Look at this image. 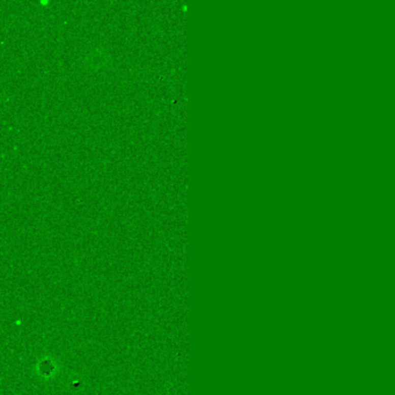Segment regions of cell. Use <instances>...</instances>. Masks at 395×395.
<instances>
[{
  "mask_svg": "<svg viewBox=\"0 0 395 395\" xmlns=\"http://www.w3.org/2000/svg\"><path fill=\"white\" fill-rule=\"evenodd\" d=\"M33 372L39 379L44 382H49L56 379V378L64 371L62 364L56 356L49 352L41 355L35 364L33 365Z\"/></svg>",
  "mask_w": 395,
  "mask_h": 395,
  "instance_id": "obj_1",
  "label": "cell"
}]
</instances>
